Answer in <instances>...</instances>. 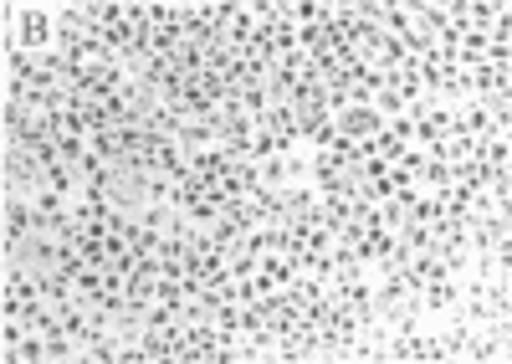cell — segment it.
Returning a JSON list of instances; mask_svg holds the SVG:
<instances>
[{
    "label": "cell",
    "instance_id": "cell-1",
    "mask_svg": "<svg viewBox=\"0 0 512 364\" xmlns=\"http://www.w3.org/2000/svg\"><path fill=\"white\" fill-rule=\"evenodd\" d=\"M11 21V42L6 47H26V52H52L57 47V6H6Z\"/></svg>",
    "mask_w": 512,
    "mask_h": 364
},
{
    "label": "cell",
    "instance_id": "cell-2",
    "mask_svg": "<svg viewBox=\"0 0 512 364\" xmlns=\"http://www.w3.org/2000/svg\"><path fill=\"white\" fill-rule=\"evenodd\" d=\"M333 124H338V134H344V139H374V134L384 129V118H379L374 108L349 103V108H338V113H333Z\"/></svg>",
    "mask_w": 512,
    "mask_h": 364
}]
</instances>
